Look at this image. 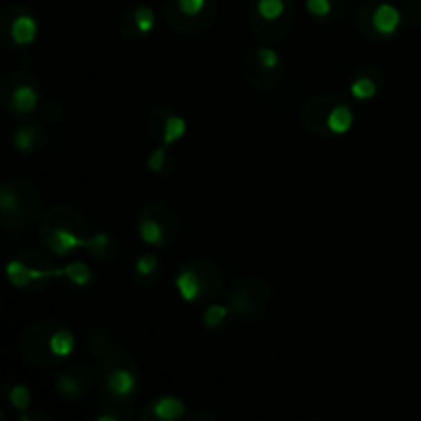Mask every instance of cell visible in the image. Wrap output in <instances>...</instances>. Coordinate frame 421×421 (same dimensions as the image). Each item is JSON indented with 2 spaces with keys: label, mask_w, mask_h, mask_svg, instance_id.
I'll use <instances>...</instances> for the list:
<instances>
[{
  "label": "cell",
  "mask_w": 421,
  "mask_h": 421,
  "mask_svg": "<svg viewBox=\"0 0 421 421\" xmlns=\"http://www.w3.org/2000/svg\"><path fill=\"white\" fill-rule=\"evenodd\" d=\"M76 337L58 319H44L27 327L19 341L21 358L35 368H54L74 352Z\"/></svg>",
  "instance_id": "obj_1"
},
{
  "label": "cell",
  "mask_w": 421,
  "mask_h": 421,
  "mask_svg": "<svg viewBox=\"0 0 421 421\" xmlns=\"http://www.w3.org/2000/svg\"><path fill=\"white\" fill-rule=\"evenodd\" d=\"M301 120L308 134L321 140H335L354 127L356 114L343 95L323 91L302 105Z\"/></svg>",
  "instance_id": "obj_2"
},
{
  "label": "cell",
  "mask_w": 421,
  "mask_h": 421,
  "mask_svg": "<svg viewBox=\"0 0 421 421\" xmlns=\"http://www.w3.org/2000/svg\"><path fill=\"white\" fill-rule=\"evenodd\" d=\"M89 224L84 214L72 204L52 206L39 224V239L56 257H70L89 241Z\"/></svg>",
  "instance_id": "obj_3"
},
{
  "label": "cell",
  "mask_w": 421,
  "mask_h": 421,
  "mask_svg": "<svg viewBox=\"0 0 421 421\" xmlns=\"http://www.w3.org/2000/svg\"><path fill=\"white\" fill-rule=\"evenodd\" d=\"M99 370V388L105 403L125 407L138 397L142 386V372L136 360L121 350L120 346L97 360Z\"/></svg>",
  "instance_id": "obj_4"
},
{
  "label": "cell",
  "mask_w": 421,
  "mask_h": 421,
  "mask_svg": "<svg viewBox=\"0 0 421 421\" xmlns=\"http://www.w3.org/2000/svg\"><path fill=\"white\" fill-rule=\"evenodd\" d=\"M44 210L39 187L27 177H8L0 185V220L4 231L29 229Z\"/></svg>",
  "instance_id": "obj_5"
},
{
  "label": "cell",
  "mask_w": 421,
  "mask_h": 421,
  "mask_svg": "<svg viewBox=\"0 0 421 421\" xmlns=\"http://www.w3.org/2000/svg\"><path fill=\"white\" fill-rule=\"evenodd\" d=\"M175 288L181 298L189 304H210L224 290V274L214 261L195 257L177 269Z\"/></svg>",
  "instance_id": "obj_6"
},
{
  "label": "cell",
  "mask_w": 421,
  "mask_h": 421,
  "mask_svg": "<svg viewBox=\"0 0 421 421\" xmlns=\"http://www.w3.org/2000/svg\"><path fill=\"white\" fill-rule=\"evenodd\" d=\"M54 255V253H52ZM42 251H21L6 265L8 282L21 292H44L62 278V267L54 257Z\"/></svg>",
  "instance_id": "obj_7"
},
{
  "label": "cell",
  "mask_w": 421,
  "mask_h": 421,
  "mask_svg": "<svg viewBox=\"0 0 421 421\" xmlns=\"http://www.w3.org/2000/svg\"><path fill=\"white\" fill-rule=\"evenodd\" d=\"M294 25V0H253L249 10V27L259 42L276 46L292 33Z\"/></svg>",
  "instance_id": "obj_8"
},
{
  "label": "cell",
  "mask_w": 421,
  "mask_h": 421,
  "mask_svg": "<svg viewBox=\"0 0 421 421\" xmlns=\"http://www.w3.org/2000/svg\"><path fill=\"white\" fill-rule=\"evenodd\" d=\"M403 12L388 0H366L354 15L356 31L370 44H391L403 25Z\"/></svg>",
  "instance_id": "obj_9"
},
{
  "label": "cell",
  "mask_w": 421,
  "mask_h": 421,
  "mask_svg": "<svg viewBox=\"0 0 421 421\" xmlns=\"http://www.w3.org/2000/svg\"><path fill=\"white\" fill-rule=\"evenodd\" d=\"M140 241L154 249H169L181 237V216L167 201H148L140 208L136 218Z\"/></svg>",
  "instance_id": "obj_10"
},
{
  "label": "cell",
  "mask_w": 421,
  "mask_h": 421,
  "mask_svg": "<svg viewBox=\"0 0 421 421\" xmlns=\"http://www.w3.org/2000/svg\"><path fill=\"white\" fill-rule=\"evenodd\" d=\"M163 17L171 31L195 37L208 31L218 17L216 0H163Z\"/></svg>",
  "instance_id": "obj_11"
},
{
  "label": "cell",
  "mask_w": 421,
  "mask_h": 421,
  "mask_svg": "<svg viewBox=\"0 0 421 421\" xmlns=\"http://www.w3.org/2000/svg\"><path fill=\"white\" fill-rule=\"evenodd\" d=\"M0 103L12 118L33 116L44 103V91L29 72H8L0 84Z\"/></svg>",
  "instance_id": "obj_12"
},
{
  "label": "cell",
  "mask_w": 421,
  "mask_h": 421,
  "mask_svg": "<svg viewBox=\"0 0 421 421\" xmlns=\"http://www.w3.org/2000/svg\"><path fill=\"white\" fill-rule=\"evenodd\" d=\"M241 70L251 87L259 91H271L284 78V58L271 44L253 46L242 56Z\"/></svg>",
  "instance_id": "obj_13"
},
{
  "label": "cell",
  "mask_w": 421,
  "mask_h": 421,
  "mask_svg": "<svg viewBox=\"0 0 421 421\" xmlns=\"http://www.w3.org/2000/svg\"><path fill=\"white\" fill-rule=\"evenodd\" d=\"M226 304L231 306L237 319L257 323L265 316L271 304V288L261 278H255V276L241 278L231 288Z\"/></svg>",
  "instance_id": "obj_14"
},
{
  "label": "cell",
  "mask_w": 421,
  "mask_h": 421,
  "mask_svg": "<svg viewBox=\"0 0 421 421\" xmlns=\"http://www.w3.org/2000/svg\"><path fill=\"white\" fill-rule=\"evenodd\" d=\"M39 23L35 12L25 4H8L0 12V39L6 50H21L37 39Z\"/></svg>",
  "instance_id": "obj_15"
},
{
  "label": "cell",
  "mask_w": 421,
  "mask_h": 421,
  "mask_svg": "<svg viewBox=\"0 0 421 421\" xmlns=\"http://www.w3.org/2000/svg\"><path fill=\"white\" fill-rule=\"evenodd\" d=\"M146 132L154 144L171 148L179 140H183V136L187 132V120L173 105H156L148 111Z\"/></svg>",
  "instance_id": "obj_16"
},
{
  "label": "cell",
  "mask_w": 421,
  "mask_h": 421,
  "mask_svg": "<svg viewBox=\"0 0 421 421\" xmlns=\"http://www.w3.org/2000/svg\"><path fill=\"white\" fill-rule=\"evenodd\" d=\"M156 12L148 4H134L120 17V33L127 42H142L156 29Z\"/></svg>",
  "instance_id": "obj_17"
},
{
  "label": "cell",
  "mask_w": 421,
  "mask_h": 421,
  "mask_svg": "<svg viewBox=\"0 0 421 421\" xmlns=\"http://www.w3.org/2000/svg\"><path fill=\"white\" fill-rule=\"evenodd\" d=\"M93 384H95V374L84 364L70 366L56 376V391L66 401L84 399L91 393Z\"/></svg>",
  "instance_id": "obj_18"
},
{
  "label": "cell",
  "mask_w": 421,
  "mask_h": 421,
  "mask_svg": "<svg viewBox=\"0 0 421 421\" xmlns=\"http://www.w3.org/2000/svg\"><path fill=\"white\" fill-rule=\"evenodd\" d=\"M382 89H384V72H382L378 66H374V64H364V66H360V68L352 74V78H350V82H348L350 95H352L356 101H364V103L376 99V97L382 93Z\"/></svg>",
  "instance_id": "obj_19"
},
{
  "label": "cell",
  "mask_w": 421,
  "mask_h": 421,
  "mask_svg": "<svg viewBox=\"0 0 421 421\" xmlns=\"http://www.w3.org/2000/svg\"><path fill=\"white\" fill-rule=\"evenodd\" d=\"M165 276V261L156 253H142L134 259L129 267V278L140 288H150L159 284Z\"/></svg>",
  "instance_id": "obj_20"
},
{
  "label": "cell",
  "mask_w": 421,
  "mask_h": 421,
  "mask_svg": "<svg viewBox=\"0 0 421 421\" xmlns=\"http://www.w3.org/2000/svg\"><path fill=\"white\" fill-rule=\"evenodd\" d=\"M10 142H12V148L17 152L33 154L48 144V132L39 123H23L17 129H12Z\"/></svg>",
  "instance_id": "obj_21"
},
{
  "label": "cell",
  "mask_w": 421,
  "mask_h": 421,
  "mask_svg": "<svg viewBox=\"0 0 421 421\" xmlns=\"http://www.w3.org/2000/svg\"><path fill=\"white\" fill-rule=\"evenodd\" d=\"M187 407L181 401L179 397L173 395H163L159 399H154L150 405L144 407V411L140 413V420H156V421H175L185 418Z\"/></svg>",
  "instance_id": "obj_22"
},
{
  "label": "cell",
  "mask_w": 421,
  "mask_h": 421,
  "mask_svg": "<svg viewBox=\"0 0 421 421\" xmlns=\"http://www.w3.org/2000/svg\"><path fill=\"white\" fill-rule=\"evenodd\" d=\"M84 251H87L93 259L107 263V261H114V259L120 255V242H118V239H116L114 235H109V233H97V235H91V237H89Z\"/></svg>",
  "instance_id": "obj_23"
},
{
  "label": "cell",
  "mask_w": 421,
  "mask_h": 421,
  "mask_svg": "<svg viewBox=\"0 0 421 421\" xmlns=\"http://www.w3.org/2000/svg\"><path fill=\"white\" fill-rule=\"evenodd\" d=\"M304 8L308 17L319 23H333L346 10V0H306Z\"/></svg>",
  "instance_id": "obj_24"
},
{
  "label": "cell",
  "mask_w": 421,
  "mask_h": 421,
  "mask_svg": "<svg viewBox=\"0 0 421 421\" xmlns=\"http://www.w3.org/2000/svg\"><path fill=\"white\" fill-rule=\"evenodd\" d=\"M235 319V312L231 310L229 304H216V302H210L201 314V323L206 327V331L210 333H216V331H222L226 329Z\"/></svg>",
  "instance_id": "obj_25"
},
{
  "label": "cell",
  "mask_w": 421,
  "mask_h": 421,
  "mask_svg": "<svg viewBox=\"0 0 421 421\" xmlns=\"http://www.w3.org/2000/svg\"><path fill=\"white\" fill-rule=\"evenodd\" d=\"M87 346H89L91 354H93L97 360L118 348L114 335H111L105 327H95V329H91L89 335H87Z\"/></svg>",
  "instance_id": "obj_26"
},
{
  "label": "cell",
  "mask_w": 421,
  "mask_h": 421,
  "mask_svg": "<svg viewBox=\"0 0 421 421\" xmlns=\"http://www.w3.org/2000/svg\"><path fill=\"white\" fill-rule=\"evenodd\" d=\"M146 169L152 175H156V177H165L171 171V152H169V146L156 144V148L146 156Z\"/></svg>",
  "instance_id": "obj_27"
},
{
  "label": "cell",
  "mask_w": 421,
  "mask_h": 421,
  "mask_svg": "<svg viewBox=\"0 0 421 421\" xmlns=\"http://www.w3.org/2000/svg\"><path fill=\"white\" fill-rule=\"evenodd\" d=\"M62 278L68 280L72 286L84 288L91 280H93V271L87 263L82 261H70L66 265H62Z\"/></svg>",
  "instance_id": "obj_28"
},
{
  "label": "cell",
  "mask_w": 421,
  "mask_h": 421,
  "mask_svg": "<svg viewBox=\"0 0 421 421\" xmlns=\"http://www.w3.org/2000/svg\"><path fill=\"white\" fill-rule=\"evenodd\" d=\"M6 397H8V403L21 413H25L31 405V393L25 384H19V382L6 384Z\"/></svg>",
  "instance_id": "obj_29"
},
{
  "label": "cell",
  "mask_w": 421,
  "mask_h": 421,
  "mask_svg": "<svg viewBox=\"0 0 421 421\" xmlns=\"http://www.w3.org/2000/svg\"><path fill=\"white\" fill-rule=\"evenodd\" d=\"M403 17H405L409 23H413V25H421V0L409 2L407 8H405V12H403Z\"/></svg>",
  "instance_id": "obj_30"
}]
</instances>
